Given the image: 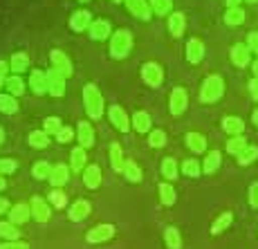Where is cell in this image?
Masks as SVG:
<instances>
[{"label":"cell","mask_w":258,"mask_h":249,"mask_svg":"<svg viewBox=\"0 0 258 249\" xmlns=\"http://www.w3.org/2000/svg\"><path fill=\"white\" fill-rule=\"evenodd\" d=\"M5 142V133H3V128H0V144Z\"/></svg>","instance_id":"obj_59"},{"label":"cell","mask_w":258,"mask_h":249,"mask_svg":"<svg viewBox=\"0 0 258 249\" xmlns=\"http://www.w3.org/2000/svg\"><path fill=\"white\" fill-rule=\"evenodd\" d=\"M52 63H54V68L61 70L66 77H72V63H70V58H68L63 52L54 49V52H52Z\"/></svg>","instance_id":"obj_18"},{"label":"cell","mask_w":258,"mask_h":249,"mask_svg":"<svg viewBox=\"0 0 258 249\" xmlns=\"http://www.w3.org/2000/svg\"><path fill=\"white\" fill-rule=\"evenodd\" d=\"M251 119H254V123H256V126H258V110H256L254 114H251Z\"/></svg>","instance_id":"obj_58"},{"label":"cell","mask_w":258,"mask_h":249,"mask_svg":"<svg viewBox=\"0 0 258 249\" xmlns=\"http://www.w3.org/2000/svg\"><path fill=\"white\" fill-rule=\"evenodd\" d=\"M86 162H88V155H86V148H74L72 151V168L77 173H81V168H86Z\"/></svg>","instance_id":"obj_31"},{"label":"cell","mask_w":258,"mask_h":249,"mask_svg":"<svg viewBox=\"0 0 258 249\" xmlns=\"http://www.w3.org/2000/svg\"><path fill=\"white\" fill-rule=\"evenodd\" d=\"M83 182H86L88 189H97L99 184H101V168L99 166H86V171H83Z\"/></svg>","instance_id":"obj_20"},{"label":"cell","mask_w":258,"mask_h":249,"mask_svg":"<svg viewBox=\"0 0 258 249\" xmlns=\"http://www.w3.org/2000/svg\"><path fill=\"white\" fill-rule=\"evenodd\" d=\"M90 12H77L72 14L70 18V27L74 29V32H83L86 27H90Z\"/></svg>","instance_id":"obj_21"},{"label":"cell","mask_w":258,"mask_h":249,"mask_svg":"<svg viewBox=\"0 0 258 249\" xmlns=\"http://www.w3.org/2000/svg\"><path fill=\"white\" fill-rule=\"evenodd\" d=\"M27 63H29V58H27L25 52H16L12 56V70L14 72H25V70H27Z\"/></svg>","instance_id":"obj_39"},{"label":"cell","mask_w":258,"mask_h":249,"mask_svg":"<svg viewBox=\"0 0 258 249\" xmlns=\"http://www.w3.org/2000/svg\"><path fill=\"white\" fill-rule=\"evenodd\" d=\"M160 200H162V204H166V207H173V204H175L177 193L171 184H160Z\"/></svg>","instance_id":"obj_30"},{"label":"cell","mask_w":258,"mask_h":249,"mask_svg":"<svg viewBox=\"0 0 258 249\" xmlns=\"http://www.w3.org/2000/svg\"><path fill=\"white\" fill-rule=\"evenodd\" d=\"M247 3H251V5H254V3H258V0H247Z\"/></svg>","instance_id":"obj_61"},{"label":"cell","mask_w":258,"mask_h":249,"mask_svg":"<svg viewBox=\"0 0 258 249\" xmlns=\"http://www.w3.org/2000/svg\"><path fill=\"white\" fill-rule=\"evenodd\" d=\"M133 128H135L137 133L151 131V117H148V112H135L133 114Z\"/></svg>","instance_id":"obj_27"},{"label":"cell","mask_w":258,"mask_h":249,"mask_svg":"<svg viewBox=\"0 0 258 249\" xmlns=\"http://www.w3.org/2000/svg\"><path fill=\"white\" fill-rule=\"evenodd\" d=\"M256 157H258V146H247L245 151L238 155V164H240V166H249Z\"/></svg>","instance_id":"obj_35"},{"label":"cell","mask_w":258,"mask_h":249,"mask_svg":"<svg viewBox=\"0 0 258 249\" xmlns=\"http://www.w3.org/2000/svg\"><path fill=\"white\" fill-rule=\"evenodd\" d=\"M45 74H47V92L52 97H63L66 94V74L56 68L47 70Z\"/></svg>","instance_id":"obj_4"},{"label":"cell","mask_w":258,"mask_h":249,"mask_svg":"<svg viewBox=\"0 0 258 249\" xmlns=\"http://www.w3.org/2000/svg\"><path fill=\"white\" fill-rule=\"evenodd\" d=\"M47 198H49V202H52L56 209H63V207H66V204H68V196H66V193H63V191H58V189H54V191L49 193Z\"/></svg>","instance_id":"obj_45"},{"label":"cell","mask_w":258,"mask_h":249,"mask_svg":"<svg viewBox=\"0 0 258 249\" xmlns=\"http://www.w3.org/2000/svg\"><path fill=\"white\" fill-rule=\"evenodd\" d=\"M231 222H234V213H231V211H222L220 216L216 218V222L211 225V233H213V236H218V233H222L225 229H229Z\"/></svg>","instance_id":"obj_19"},{"label":"cell","mask_w":258,"mask_h":249,"mask_svg":"<svg viewBox=\"0 0 258 249\" xmlns=\"http://www.w3.org/2000/svg\"><path fill=\"white\" fill-rule=\"evenodd\" d=\"M123 153H121V146L119 144H112L110 146V166H112V171H123Z\"/></svg>","instance_id":"obj_29"},{"label":"cell","mask_w":258,"mask_h":249,"mask_svg":"<svg viewBox=\"0 0 258 249\" xmlns=\"http://www.w3.org/2000/svg\"><path fill=\"white\" fill-rule=\"evenodd\" d=\"M29 209H32V218L38 222H47L49 220V207L45 204V200L38 196L32 198V202H29Z\"/></svg>","instance_id":"obj_9"},{"label":"cell","mask_w":258,"mask_h":249,"mask_svg":"<svg viewBox=\"0 0 258 249\" xmlns=\"http://www.w3.org/2000/svg\"><path fill=\"white\" fill-rule=\"evenodd\" d=\"M115 231L117 229L112 225H97V227H92L90 231H88L86 240L92 242V245H97V242H106V240H110V238L115 236Z\"/></svg>","instance_id":"obj_5"},{"label":"cell","mask_w":258,"mask_h":249,"mask_svg":"<svg viewBox=\"0 0 258 249\" xmlns=\"http://www.w3.org/2000/svg\"><path fill=\"white\" fill-rule=\"evenodd\" d=\"M77 133H79V142H81V148H90L92 144H94V131H92V126H90L88 121H79Z\"/></svg>","instance_id":"obj_17"},{"label":"cell","mask_w":258,"mask_h":249,"mask_svg":"<svg viewBox=\"0 0 258 249\" xmlns=\"http://www.w3.org/2000/svg\"><path fill=\"white\" fill-rule=\"evenodd\" d=\"M162 175L168 177V180H175V177H177V164H175V159L166 157L164 162H162Z\"/></svg>","instance_id":"obj_40"},{"label":"cell","mask_w":258,"mask_h":249,"mask_svg":"<svg viewBox=\"0 0 258 249\" xmlns=\"http://www.w3.org/2000/svg\"><path fill=\"white\" fill-rule=\"evenodd\" d=\"M218 166H220V153L211 151L209 155H207V159H205V166H202V171H205V173H213V171H218Z\"/></svg>","instance_id":"obj_38"},{"label":"cell","mask_w":258,"mask_h":249,"mask_svg":"<svg viewBox=\"0 0 258 249\" xmlns=\"http://www.w3.org/2000/svg\"><path fill=\"white\" fill-rule=\"evenodd\" d=\"M168 32L173 34L175 38L182 36V32H184V14H171V18H168Z\"/></svg>","instance_id":"obj_23"},{"label":"cell","mask_w":258,"mask_h":249,"mask_svg":"<svg viewBox=\"0 0 258 249\" xmlns=\"http://www.w3.org/2000/svg\"><path fill=\"white\" fill-rule=\"evenodd\" d=\"M5 74H7V63L0 61V86H3V81H5Z\"/></svg>","instance_id":"obj_54"},{"label":"cell","mask_w":258,"mask_h":249,"mask_svg":"<svg viewBox=\"0 0 258 249\" xmlns=\"http://www.w3.org/2000/svg\"><path fill=\"white\" fill-rule=\"evenodd\" d=\"M18 236H21V231L16 229L14 222H0V238H5V240H18Z\"/></svg>","instance_id":"obj_32"},{"label":"cell","mask_w":258,"mask_h":249,"mask_svg":"<svg viewBox=\"0 0 258 249\" xmlns=\"http://www.w3.org/2000/svg\"><path fill=\"white\" fill-rule=\"evenodd\" d=\"M56 139H58L61 144H68V142L72 139V131H70V128H61V131L56 133Z\"/></svg>","instance_id":"obj_50"},{"label":"cell","mask_w":258,"mask_h":249,"mask_svg":"<svg viewBox=\"0 0 258 249\" xmlns=\"http://www.w3.org/2000/svg\"><path fill=\"white\" fill-rule=\"evenodd\" d=\"M242 21H245V12L240 7H229V12L225 14L227 25H242Z\"/></svg>","instance_id":"obj_34"},{"label":"cell","mask_w":258,"mask_h":249,"mask_svg":"<svg viewBox=\"0 0 258 249\" xmlns=\"http://www.w3.org/2000/svg\"><path fill=\"white\" fill-rule=\"evenodd\" d=\"M148 144H151L153 148H162L166 144V133L164 131H153L151 135H148Z\"/></svg>","instance_id":"obj_46"},{"label":"cell","mask_w":258,"mask_h":249,"mask_svg":"<svg viewBox=\"0 0 258 249\" xmlns=\"http://www.w3.org/2000/svg\"><path fill=\"white\" fill-rule=\"evenodd\" d=\"M249 92H251V97H254L256 101H258V77L249 81Z\"/></svg>","instance_id":"obj_53"},{"label":"cell","mask_w":258,"mask_h":249,"mask_svg":"<svg viewBox=\"0 0 258 249\" xmlns=\"http://www.w3.org/2000/svg\"><path fill=\"white\" fill-rule=\"evenodd\" d=\"M34 177H38V180H49V173H52V166H49L47 162H36L32 168Z\"/></svg>","instance_id":"obj_41"},{"label":"cell","mask_w":258,"mask_h":249,"mask_svg":"<svg viewBox=\"0 0 258 249\" xmlns=\"http://www.w3.org/2000/svg\"><path fill=\"white\" fill-rule=\"evenodd\" d=\"M16 171V162L9 157H3L0 159V175H9V173Z\"/></svg>","instance_id":"obj_47"},{"label":"cell","mask_w":258,"mask_h":249,"mask_svg":"<svg viewBox=\"0 0 258 249\" xmlns=\"http://www.w3.org/2000/svg\"><path fill=\"white\" fill-rule=\"evenodd\" d=\"M238 3H240V0H227V5H229V7H238Z\"/></svg>","instance_id":"obj_56"},{"label":"cell","mask_w":258,"mask_h":249,"mask_svg":"<svg viewBox=\"0 0 258 249\" xmlns=\"http://www.w3.org/2000/svg\"><path fill=\"white\" fill-rule=\"evenodd\" d=\"M29 144H32L34 148H45L47 144H49L47 133H45V131H34V133H29Z\"/></svg>","instance_id":"obj_37"},{"label":"cell","mask_w":258,"mask_h":249,"mask_svg":"<svg viewBox=\"0 0 258 249\" xmlns=\"http://www.w3.org/2000/svg\"><path fill=\"white\" fill-rule=\"evenodd\" d=\"M108 117H110L112 126H115L117 131H121V133L131 131V121H128V117H126V112H123L121 106H110V110H108Z\"/></svg>","instance_id":"obj_6"},{"label":"cell","mask_w":258,"mask_h":249,"mask_svg":"<svg viewBox=\"0 0 258 249\" xmlns=\"http://www.w3.org/2000/svg\"><path fill=\"white\" fill-rule=\"evenodd\" d=\"M0 249H29V245L21 240H7L5 245H0Z\"/></svg>","instance_id":"obj_49"},{"label":"cell","mask_w":258,"mask_h":249,"mask_svg":"<svg viewBox=\"0 0 258 249\" xmlns=\"http://www.w3.org/2000/svg\"><path fill=\"white\" fill-rule=\"evenodd\" d=\"M231 61H234V66H238V68H245L247 63H249V47L242 45V43H236V45L231 47Z\"/></svg>","instance_id":"obj_15"},{"label":"cell","mask_w":258,"mask_h":249,"mask_svg":"<svg viewBox=\"0 0 258 249\" xmlns=\"http://www.w3.org/2000/svg\"><path fill=\"white\" fill-rule=\"evenodd\" d=\"M247 47L254 49V52H258V32H251L249 34V43H247Z\"/></svg>","instance_id":"obj_52"},{"label":"cell","mask_w":258,"mask_h":249,"mask_svg":"<svg viewBox=\"0 0 258 249\" xmlns=\"http://www.w3.org/2000/svg\"><path fill=\"white\" fill-rule=\"evenodd\" d=\"M202 56H205V45H202V41H198V38H191L186 45V58L188 63H200Z\"/></svg>","instance_id":"obj_14"},{"label":"cell","mask_w":258,"mask_h":249,"mask_svg":"<svg viewBox=\"0 0 258 249\" xmlns=\"http://www.w3.org/2000/svg\"><path fill=\"white\" fill-rule=\"evenodd\" d=\"M247 148V142L242 137H231L229 142H227V153H231V155H240L242 151H245Z\"/></svg>","instance_id":"obj_36"},{"label":"cell","mask_w":258,"mask_h":249,"mask_svg":"<svg viewBox=\"0 0 258 249\" xmlns=\"http://www.w3.org/2000/svg\"><path fill=\"white\" fill-rule=\"evenodd\" d=\"M142 77H144V81H146L148 86L157 88L162 83V68L157 66V63H144L142 66Z\"/></svg>","instance_id":"obj_8"},{"label":"cell","mask_w":258,"mask_h":249,"mask_svg":"<svg viewBox=\"0 0 258 249\" xmlns=\"http://www.w3.org/2000/svg\"><path fill=\"white\" fill-rule=\"evenodd\" d=\"M7 209H9V202L5 200V198H0V213H5Z\"/></svg>","instance_id":"obj_55"},{"label":"cell","mask_w":258,"mask_h":249,"mask_svg":"<svg viewBox=\"0 0 258 249\" xmlns=\"http://www.w3.org/2000/svg\"><path fill=\"white\" fill-rule=\"evenodd\" d=\"M126 7L133 16L142 18V21H148V18H151V7L146 5V0H126Z\"/></svg>","instance_id":"obj_10"},{"label":"cell","mask_w":258,"mask_h":249,"mask_svg":"<svg viewBox=\"0 0 258 249\" xmlns=\"http://www.w3.org/2000/svg\"><path fill=\"white\" fill-rule=\"evenodd\" d=\"M108 34H110V25L106 21H97L90 25V38L92 41H103V38H108Z\"/></svg>","instance_id":"obj_24"},{"label":"cell","mask_w":258,"mask_h":249,"mask_svg":"<svg viewBox=\"0 0 258 249\" xmlns=\"http://www.w3.org/2000/svg\"><path fill=\"white\" fill-rule=\"evenodd\" d=\"M123 175H126V180L128 182H142V168H140V164H135V159H128L126 164H123Z\"/></svg>","instance_id":"obj_22"},{"label":"cell","mask_w":258,"mask_h":249,"mask_svg":"<svg viewBox=\"0 0 258 249\" xmlns=\"http://www.w3.org/2000/svg\"><path fill=\"white\" fill-rule=\"evenodd\" d=\"M29 216H32V209H29L27 204H14L12 211H9V222L23 225V222H27Z\"/></svg>","instance_id":"obj_13"},{"label":"cell","mask_w":258,"mask_h":249,"mask_svg":"<svg viewBox=\"0 0 258 249\" xmlns=\"http://www.w3.org/2000/svg\"><path fill=\"white\" fill-rule=\"evenodd\" d=\"M222 128H225V133H229L231 137H236L242 133L245 123H242V119H238V117H227L225 121H222Z\"/></svg>","instance_id":"obj_28"},{"label":"cell","mask_w":258,"mask_h":249,"mask_svg":"<svg viewBox=\"0 0 258 249\" xmlns=\"http://www.w3.org/2000/svg\"><path fill=\"white\" fill-rule=\"evenodd\" d=\"M68 177H70L68 166L58 164V166H52V173H49V184H52L54 189H58V186H63V184L68 182Z\"/></svg>","instance_id":"obj_16"},{"label":"cell","mask_w":258,"mask_h":249,"mask_svg":"<svg viewBox=\"0 0 258 249\" xmlns=\"http://www.w3.org/2000/svg\"><path fill=\"white\" fill-rule=\"evenodd\" d=\"M222 92H225V83H222V79L218 77V74H213V77H209L205 83H202L200 101L202 103H213L222 97Z\"/></svg>","instance_id":"obj_2"},{"label":"cell","mask_w":258,"mask_h":249,"mask_svg":"<svg viewBox=\"0 0 258 249\" xmlns=\"http://www.w3.org/2000/svg\"><path fill=\"white\" fill-rule=\"evenodd\" d=\"M88 216H90V202L88 200H77L70 207V220L81 222V220H86Z\"/></svg>","instance_id":"obj_11"},{"label":"cell","mask_w":258,"mask_h":249,"mask_svg":"<svg viewBox=\"0 0 258 249\" xmlns=\"http://www.w3.org/2000/svg\"><path fill=\"white\" fill-rule=\"evenodd\" d=\"M151 7L157 16H166L171 12V0H151Z\"/></svg>","instance_id":"obj_44"},{"label":"cell","mask_w":258,"mask_h":249,"mask_svg":"<svg viewBox=\"0 0 258 249\" xmlns=\"http://www.w3.org/2000/svg\"><path fill=\"white\" fill-rule=\"evenodd\" d=\"M7 88H9V94H12V97H21V94L25 92V83L21 81V77L7 79Z\"/></svg>","instance_id":"obj_42"},{"label":"cell","mask_w":258,"mask_h":249,"mask_svg":"<svg viewBox=\"0 0 258 249\" xmlns=\"http://www.w3.org/2000/svg\"><path fill=\"white\" fill-rule=\"evenodd\" d=\"M115 3H119V0H115Z\"/></svg>","instance_id":"obj_63"},{"label":"cell","mask_w":258,"mask_h":249,"mask_svg":"<svg viewBox=\"0 0 258 249\" xmlns=\"http://www.w3.org/2000/svg\"><path fill=\"white\" fill-rule=\"evenodd\" d=\"M164 242L168 249H182V238H180V231L175 227H166L164 229Z\"/></svg>","instance_id":"obj_26"},{"label":"cell","mask_w":258,"mask_h":249,"mask_svg":"<svg viewBox=\"0 0 258 249\" xmlns=\"http://www.w3.org/2000/svg\"><path fill=\"white\" fill-rule=\"evenodd\" d=\"M249 202H251L254 209H258V182L249 186Z\"/></svg>","instance_id":"obj_51"},{"label":"cell","mask_w":258,"mask_h":249,"mask_svg":"<svg viewBox=\"0 0 258 249\" xmlns=\"http://www.w3.org/2000/svg\"><path fill=\"white\" fill-rule=\"evenodd\" d=\"M131 47H133L131 32H128V29H119L110 41V54L115 58H126L128 52H131Z\"/></svg>","instance_id":"obj_3"},{"label":"cell","mask_w":258,"mask_h":249,"mask_svg":"<svg viewBox=\"0 0 258 249\" xmlns=\"http://www.w3.org/2000/svg\"><path fill=\"white\" fill-rule=\"evenodd\" d=\"M61 119L58 117H47L45 119V133H58L61 131Z\"/></svg>","instance_id":"obj_48"},{"label":"cell","mask_w":258,"mask_h":249,"mask_svg":"<svg viewBox=\"0 0 258 249\" xmlns=\"http://www.w3.org/2000/svg\"><path fill=\"white\" fill-rule=\"evenodd\" d=\"M182 173H184L186 177H198L200 175V164H198L196 159H186V162L182 164Z\"/></svg>","instance_id":"obj_43"},{"label":"cell","mask_w":258,"mask_h":249,"mask_svg":"<svg viewBox=\"0 0 258 249\" xmlns=\"http://www.w3.org/2000/svg\"><path fill=\"white\" fill-rule=\"evenodd\" d=\"M254 72H256V77H258V61L254 63Z\"/></svg>","instance_id":"obj_60"},{"label":"cell","mask_w":258,"mask_h":249,"mask_svg":"<svg viewBox=\"0 0 258 249\" xmlns=\"http://www.w3.org/2000/svg\"><path fill=\"white\" fill-rule=\"evenodd\" d=\"M81 3H88V0H81Z\"/></svg>","instance_id":"obj_62"},{"label":"cell","mask_w":258,"mask_h":249,"mask_svg":"<svg viewBox=\"0 0 258 249\" xmlns=\"http://www.w3.org/2000/svg\"><path fill=\"white\" fill-rule=\"evenodd\" d=\"M186 146L191 148L193 153H205L207 148V139L200 135V133H188L186 135Z\"/></svg>","instance_id":"obj_25"},{"label":"cell","mask_w":258,"mask_h":249,"mask_svg":"<svg viewBox=\"0 0 258 249\" xmlns=\"http://www.w3.org/2000/svg\"><path fill=\"white\" fill-rule=\"evenodd\" d=\"M188 106V99H186V92L182 90V88H175V90L171 92V101H168V108H171V114H182L186 110Z\"/></svg>","instance_id":"obj_7"},{"label":"cell","mask_w":258,"mask_h":249,"mask_svg":"<svg viewBox=\"0 0 258 249\" xmlns=\"http://www.w3.org/2000/svg\"><path fill=\"white\" fill-rule=\"evenodd\" d=\"M83 103H86V110L92 119H101L103 114V97L99 92V88L94 83H88L83 88Z\"/></svg>","instance_id":"obj_1"},{"label":"cell","mask_w":258,"mask_h":249,"mask_svg":"<svg viewBox=\"0 0 258 249\" xmlns=\"http://www.w3.org/2000/svg\"><path fill=\"white\" fill-rule=\"evenodd\" d=\"M18 110V103L14 97H9V94H0V112L5 114H14Z\"/></svg>","instance_id":"obj_33"},{"label":"cell","mask_w":258,"mask_h":249,"mask_svg":"<svg viewBox=\"0 0 258 249\" xmlns=\"http://www.w3.org/2000/svg\"><path fill=\"white\" fill-rule=\"evenodd\" d=\"M29 86H32L34 94H45L47 92V74L41 70H34L29 77Z\"/></svg>","instance_id":"obj_12"},{"label":"cell","mask_w":258,"mask_h":249,"mask_svg":"<svg viewBox=\"0 0 258 249\" xmlns=\"http://www.w3.org/2000/svg\"><path fill=\"white\" fill-rule=\"evenodd\" d=\"M5 186H7V182H5V177H0V191H3Z\"/></svg>","instance_id":"obj_57"}]
</instances>
